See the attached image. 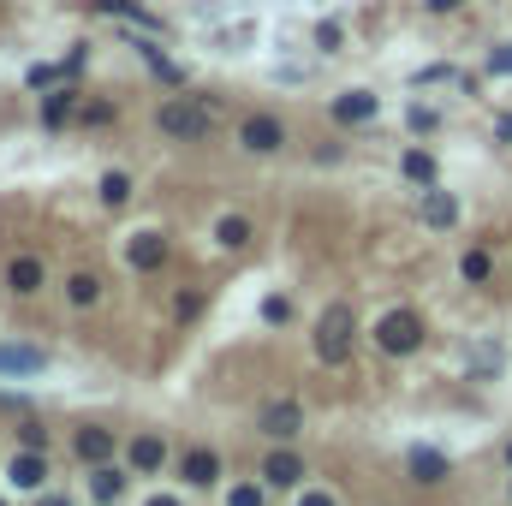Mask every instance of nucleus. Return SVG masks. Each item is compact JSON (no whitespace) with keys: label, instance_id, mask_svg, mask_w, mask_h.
Returning <instances> with one entry per match:
<instances>
[{"label":"nucleus","instance_id":"a211bd4d","mask_svg":"<svg viewBox=\"0 0 512 506\" xmlns=\"http://www.w3.org/2000/svg\"><path fill=\"white\" fill-rule=\"evenodd\" d=\"M30 370H42L36 346H0V376H30Z\"/></svg>","mask_w":512,"mask_h":506},{"label":"nucleus","instance_id":"a878e982","mask_svg":"<svg viewBox=\"0 0 512 506\" xmlns=\"http://www.w3.org/2000/svg\"><path fill=\"white\" fill-rule=\"evenodd\" d=\"M18 447L24 453H48V429L42 423H18Z\"/></svg>","mask_w":512,"mask_h":506},{"label":"nucleus","instance_id":"4be33fe9","mask_svg":"<svg viewBox=\"0 0 512 506\" xmlns=\"http://www.w3.org/2000/svg\"><path fill=\"white\" fill-rule=\"evenodd\" d=\"M96 6H102V12H114V18H137L143 30H161V18H149L137 0H96Z\"/></svg>","mask_w":512,"mask_h":506},{"label":"nucleus","instance_id":"f8f14e48","mask_svg":"<svg viewBox=\"0 0 512 506\" xmlns=\"http://www.w3.org/2000/svg\"><path fill=\"white\" fill-rule=\"evenodd\" d=\"M126 262L137 268V274H155V268L167 262V239H161V233H137L131 251H126Z\"/></svg>","mask_w":512,"mask_h":506},{"label":"nucleus","instance_id":"c9c22d12","mask_svg":"<svg viewBox=\"0 0 512 506\" xmlns=\"http://www.w3.org/2000/svg\"><path fill=\"white\" fill-rule=\"evenodd\" d=\"M0 506H6V501H0Z\"/></svg>","mask_w":512,"mask_h":506},{"label":"nucleus","instance_id":"9d476101","mask_svg":"<svg viewBox=\"0 0 512 506\" xmlns=\"http://www.w3.org/2000/svg\"><path fill=\"white\" fill-rule=\"evenodd\" d=\"M376 108H382V102H376L370 90H346V96H334L328 114H334L340 126H364V120H376Z\"/></svg>","mask_w":512,"mask_h":506},{"label":"nucleus","instance_id":"2f4dec72","mask_svg":"<svg viewBox=\"0 0 512 506\" xmlns=\"http://www.w3.org/2000/svg\"><path fill=\"white\" fill-rule=\"evenodd\" d=\"M143 506H185V501H179V495H149Z\"/></svg>","mask_w":512,"mask_h":506},{"label":"nucleus","instance_id":"1a4fd4ad","mask_svg":"<svg viewBox=\"0 0 512 506\" xmlns=\"http://www.w3.org/2000/svg\"><path fill=\"white\" fill-rule=\"evenodd\" d=\"M405 471H411V483L435 489V483H447V453H435V447H411V453H405Z\"/></svg>","mask_w":512,"mask_h":506},{"label":"nucleus","instance_id":"6e6552de","mask_svg":"<svg viewBox=\"0 0 512 506\" xmlns=\"http://www.w3.org/2000/svg\"><path fill=\"white\" fill-rule=\"evenodd\" d=\"M42 280H48L42 256H12V262H6V286H12L18 298H36V292H42Z\"/></svg>","mask_w":512,"mask_h":506},{"label":"nucleus","instance_id":"f03ea898","mask_svg":"<svg viewBox=\"0 0 512 506\" xmlns=\"http://www.w3.org/2000/svg\"><path fill=\"white\" fill-rule=\"evenodd\" d=\"M352 340H358V316L346 298H334L322 316H316V358L322 364H346L352 358Z\"/></svg>","mask_w":512,"mask_h":506},{"label":"nucleus","instance_id":"5701e85b","mask_svg":"<svg viewBox=\"0 0 512 506\" xmlns=\"http://www.w3.org/2000/svg\"><path fill=\"white\" fill-rule=\"evenodd\" d=\"M459 274H465L471 286H483V280L495 274V256H489V251H465V262H459Z\"/></svg>","mask_w":512,"mask_h":506},{"label":"nucleus","instance_id":"423d86ee","mask_svg":"<svg viewBox=\"0 0 512 506\" xmlns=\"http://www.w3.org/2000/svg\"><path fill=\"white\" fill-rule=\"evenodd\" d=\"M256 477H262V489H298V483H304V459L280 441V447L262 459V471H256Z\"/></svg>","mask_w":512,"mask_h":506},{"label":"nucleus","instance_id":"4468645a","mask_svg":"<svg viewBox=\"0 0 512 506\" xmlns=\"http://www.w3.org/2000/svg\"><path fill=\"white\" fill-rule=\"evenodd\" d=\"M72 453H78L84 465H108V459H114V435L90 423V429H78V441H72Z\"/></svg>","mask_w":512,"mask_h":506},{"label":"nucleus","instance_id":"c756f323","mask_svg":"<svg viewBox=\"0 0 512 506\" xmlns=\"http://www.w3.org/2000/svg\"><path fill=\"white\" fill-rule=\"evenodd\" d=\"M298 506H340V501H334L328 489H304V495H298Z\"/></svg>","mask_w":512,"mask_h":506},{"label":"nucleus","instance_id":"39448f33","mask_svg":"<svg viewBox=\"0 0 512 506\" xmlns=\"http://www.w3.org/2000/svg\"><path fill=\"white\" fill-rule=\"evenodd\" d=\"M239 143H245L251 155H274V149H286V126H280L274 114H245V120H239Z\"/></svg>","mask_w":512,"mask_h":506},{"label":"nucleus","instance_id":"6ab92c4d","mask_svg":"<svg viewBox=\"0 0 512 506\" xmlns=\"http://www.w3.org/2000/svg\"><path fill=\"white\" fill-rule=\"evenodd\" d=\"M399 173H405L411 185H435V155H429V149H405V155H399Z\"/></svg>","mask_w":512,"mask_h":506},{"label":"nucleus","instance_id":"bb28decb","mask_svg":"<svg viewBox=\"0 0 512 506\" xmlns=\"http://www.w3.org/2000/svg\"><path fill=\"white\" fill-rule=\"evenodd\" d=\"M227 506H262V483H233L227 489Z\"/></svg>","mask_w":512,"mask_h":506},{"label":"nucleus","instance_id":"2eb2a0df","mask_svg":"<svg viewBox=\"0 0 512 506\" xmlns=\"http://www.w3.org/2000/svg\"><path fill=\"white\" fill-rule=\"evenodd\" d=\"M42 483H48V453H24V447H18V459H12V489H36V495H42Z\"/></svg>","mask_w":512,"mask_h":506},{"label":"nucleus","instance_id":"f257e3e1","mask_svg":"<svg viewBox=\"0 0 512 506\" xmlns=\"http://www.w3.org/2000/svg\"><path fill=\"white\" fill-rule=\"evenodd\" d=\"M155 126H161V137H173V143H203L215 131V114L197 96H173V102L155 108Z\"/></svg>","mask_w":512,"mask_h":506},{"label":"nucleus","instance_id":"7c9ffc66","mask_svg":"<svg viewBox=\"0 0 512 506\" xmlns=\"http://www.w3.org/2000/svg\"><path fill=\"white\" fill-rule=\"evenodd\" d=\"M423 6H429V12H459L465 0H423Z\"/></svg>","mask_w":512,"mask_h":506},{"label":"nucleus","instance_id":"412c9836","mask_svg":"<svg viewBox=\"0 0 512 506\" xmlns=\"http://www.w3.org/2000/svg\"><path fill=\"white\" fill-rule=\"evenodd\" d=\"M102 203H108V209H126L131 203V173H120V167L102 173Z\"/></svg>","mask_w":512,"mask_h":506},{"label":"nucleus","instance_id":"dca6fc26","mask_svg":"<svg viewBox=\"0 0 512 506\" xmlns=\"http://www.w3.org/2000/svg\"><path fill=\"white\" fill-rule=\"evenodd\" d=\"M215 245H221V251H245V245H251V221H245V215H221V221H215Z\"/></svg>","mask_w":512,"mask_h":506},{"label":"nucleus","instance_id":"7ed1b4c3","mask_svg":"<svg viewBox=\"0 0 512 506\" xmlns=\"http://www.w3.org/2000/svg\"><path fill=\"white\" fill-rule=\"evenodd\" d=\"M423 340H429V328H423L417 310H387L376 322V346L387 358H411V352H423Z\"/></svg>","mask_w":512,"mask_h":506},{"label":"nucleus","instance_id":"20e7f679","mask_svg":"<svg viewBox=\"0 0 512 506\" xmlns=\"http://www.w3.org/2000/svg\"><path fill=\"white\" fill-rule=\"evenodd\" d=\"M256 429H262L268 441H292V435L304 429V405H298V399H268L262 417H256Z\"/></svg>","mask_w":512,"mask_h":506},{"label":"nucleus","instance_id":"0eeeda50","mask_svg":"<svg viewBox=\"0 0 512 506\" xmlns=\"http://www.w3.org/2000/svg\"><path fill=\"white\" fill-rule=\"evenodd\" d=\"M179 477H185L191 489H215V483H221V453H215V447H185V453H179Z\"/></svg>","mask_w":512,"mask_h":506},{"label":"nucleus","instance_id":"72a5a7b5","mask_svg":"<svg viewBox=\"0 0 512 506\" xmlns=\"http://www.w3.org/2000/svg\"><path fill=\"white\" fill-rule=\"evenodd\" d=\"M501 143H512V114H507V120H501Z\"/></svg>","mask_w":512,"mask_h":506},{"label":"nucleus","instance_id":"c85d7f7f","mask_svg":"<svg viewBox=\"0 0 512 506\" xmlns=\"http://www.w3.org/2000/svg\"><path fill=\"white\" fill-rule=\"evenodd\" d=\"M489 72H495V78H512V42H507V48H495V54H489Z\"/></svg>","mask_w":512,"mask_h":506},{"label":"nucleus","instance_id":"393cba45","mask_svg":"<svg viewBox=\"0 0 512 506\" xmlns=\"http://www.w3.org/2000/svg\"><path fill=\"white\" fill-rule=\"evenodd\" d=\"M137 48H143V60H149V72H155V78L179 84V66H173V60H161V48H155V42H137Z\"/></svg>","mask_w":512,"mask_h":506},{"label":"nucleus","instance_id":"ddd939ff","mask_svg":"<svg viewBox=\"0 0 512 506\" xmlns=\"http://www.w3.org/2000/svg\"><path fill=\"white\" fill-rule=\"evenodd\" d=\"M423 221H429V227H453V221H459V197L441 191V185H423Z\"/></svg>","mask_w":512,"mask_h":506},{"label":"nucleus","instance_id":"f3484780","mask_svg":"<svg viewBox=\"0 0 512 506\" xmlns=\"http://www.w3.org/2000/svg\"><path fill=\"white\" fill-rule=\"evenodd\" d=\"M66 304H72V310H90V304H102V280L78 268V274L66 280Z\"/></svg>","mask_w":512,"mask_h":506},{"label":"nucleus","instance_id":"aec40b11","mask_svg":"<svg viewBox=\"0 0 512 506\" xmlns=\"http://www.w3.org/2000/svg\"><path fill=\"white\" fill-rule=\"evenodd\" d=\"M90 489H96V501H120V495H126V471H114V465H90Z\"/></svg>","mask_w":512,"mask_h":506},{"label":"nucleus","instance_id":"b1692460","mask_svg":"<svg viewBox=\"0 0 512 506\" xmlns=\"http://www.w3.org/2000/svg\"><path fill=\"white\" fill-rule=\"evenodd\" d=\"M72 102H78V90H54V96L42 102V120H48V126H66V114H72Z\"/></svg>","mask_w":512,"mask_h":506},{"label":"nucleus","instance_id":"cd10ccee","mask_svg":"<svg viewBox=\"0 0 512 506\" xmlns=\"http://www.w3.org/2000/svg\"><path fill=\"white\" fill-rule=\"evenodd\" d=\"M262 322H280V328H286V322H292V304H286V298H262Z\"/></svg>","mask_w":512,"mask_h":506},{"label":"nucleus","instance_id":"9b49d317","mask_svg":"<svg viewBox=\"0 0 512 506\" xmlns=\"http://www.w3.org/2000/svg\"><path fill=\"white\" fill-rule=\"evenodd\" d=\"M126 459H131L137 477H155V471L167 465V441H161V435H137V441L126 447Z\"/></svg>","mask_w":512,"mask_h":506},{"label":"nucleus","instance_id":"473e14b6","mask_svg":"<svg viewBox=\"0 0 512 506\" xmlns=\"http://www.w3.org/2000/svg\"><path fill=\"white\" fill-rule=\"evenodd\" d=\"M36 506H72V501H66V495H42Z\"/></svg>","mask_w":512,"mask_h":506},{"label":"nucleus","instance_id":"f704fd0d","mask_svg":"<svg viewBox=\"0 0 512 506\" xmlns=\"http://www.w3.org/2000/svg\"><path fill=\"white\" fill-rule=\"evenodd\" d=\"M507 465H512V447H507Z\"/></svg>","mask_w":512,"mask_h":506}]
</instances>
